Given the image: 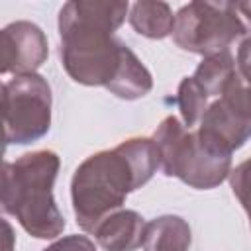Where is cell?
<instances>
[{"label": "cell", "mask_w": 251, "mask_h": 251, "mask_svg": "<svg viewBox=\"0 0 251 251\" xmlns=\"http://www.w3.org/2000/svg\"><path fill=\"white\" fill-rule=\"evenodd\" d=\"M127 2L71 0L59 10V55L67 75L84 86H104L122 100L153 88V76L114 31L129 14Z\"/></svg>", "instance_id": "cell-1"}, {"label": "cell", "mask_w": 251, "mask_h": 251, "mask_svg": "<svg viewBox=\"0 0 251 251\" xmlns=\"http://www.w3.org/2000/svg\"><path fill=\"white\" fill-rule=\"evenodd\" d=\"M161 169L151 137H131L114 149L86 157L71 180V200L80 229H92L112 212L122 210L129 192L147 184Z\"/></svg>", "instance_id": "cell-2"}, {"label": "cell", "mask_w": 251, "mask_h": 251, "mask_svg": "<svg viewBox=\"0 0 251 251\" xmlns=\"http://www.w3.org/2000/svg\"><path fill=\"white\" fill-rule=\"evenodd\" d=\"M59 167L55 151L39 149L6 161L2 169V210L35 239H55L67 226L53 196Z\"/></svg>", "instance_id": "cell-3"}, {"label": "cell", "mask_w": 251, "mask_h": 251, "mask_svg": "<svg viewBox=\"0 0 251 251\" xmlns=\"http://www.w3.org/2000/svg\"><path fill=\"white\" fill-rule=\"evenodd\" d=\"M159 151L165 176H176L196 190L220 186L231 173V157L206 147L194 129H188L175 116H167L151 137Z\"/></svg>", "instance_id": "cell-4"}, {"label": "cell", "mask_w": 251, "mask_h": 251, "mask_svg": "<svg viewBox=\"0 0 251 251\" xmlns=\"http://www.w3.org/2000/svg\"><path fill=\"white\" fill-rule=\"evenodd\" d=\"M171 35L176 47L202 57L229 51L251 35L245 2H188L175 14Z\"/></svg>", "instance_id": "cell-5"}, {"label": "cell", "mask_w": 251, "mask_h": 251, "mask_svg": "<svg viewBox=\"0 0 251 251\" xmlns=\"http://www.w3.org/2000/svg\"><path fill=\"white\" fill-rule=\"evenodd\" d=\"M51 86L45 76L18 75L2 84V118L6 145H27L51 127Z\"/></svg>", "instance_id": "cell-6"}, {"label": "cell", "mask_w": 251, "mask_h": 251, "mask_svg": "<svg viewBox=\"0 0 251 251\" xmlns=\"http://www.w3.org/2000/svg\"><path fill=\"white\" fill-rule=\"evenodd\" d=\"M194 131L206 147L231 157L251 137V84L235 73L222 96L210 102Z\"/></svg>", "instance_id": "cell-7"}, {"label": "cell", "mask_w": 251, "mask_h": 251, "mask_svg": "<svg viewBox=\"0 0 251 251\" xmlns=\"http://www.w3.org/2000/svg\"><path fill=\"white\" fill-rule=\"evenodd\" d=\"M2 51V75H31L49 57L47 35L43 29L27 20H18L8 24L0 33Z\"/></svg>", "instance_id": "cell-8"}, {"label": "cell", "mask_w": 251, "mask_h": 251, "mask_svg": "<svg viewBox=\"0 0 251 251\" xmlns=\"http://www.w3.org/2000/svg\"><path fill=\"white\" fill-rule=\"evenodd\" d=\"M147 222L135 210H116L106 216L92 235L104 251H137L145 241Z\"/></svg>", "instance_id": "cell-9"}, {"label": "cell", "mask_w": 251, "mask_h": 251, "mask_svg": "<svg viewBox=\"0 0 251 251\" xmlns=\"http://www.w3.org/2000/svg\"><path fill=\"white\" fill-rule=\"evenodd\" d=\"M190 243V226L180 216L165 214L147 222L143 251H188Z\"/></svg>", "instance_id": "cell-10"}, {"label": "cell", "mask_w": 251, "mask_h": 251, "mask_svg": "<svg viewBox=\"0 0 251 251\" xmlns=\"http://www.w3.org/2000/svg\"><path fill=\"white\" fill-rule=\"evenodd\" d=\"M129 24L131 27L149 39H163L173 33L175 16L167 2L141 0L129 8Z\"/></svg>", "instance_id": "cell-11"}, {"label": "cell", "mask_w": 251, "mask_h": 251, "mask_svg": "<svg viewBox=\"0 0 251 251\" xmlns=\"http://www.w3.org/2000/svg\"><path fill=\"white\" fill-rule=\"evenodd\" d=\"M235 73H237L235 59L231 57L229 51H224V53L204 57L192 76L206 90L210 100H216L222 96V92L226 90L227 82L235 76Z\"/></svg>", "instance_id": "cell-12"}, {"label": "cell", "mask_w": 251, "mask_h": 251, "mask_svg": "<svg viewBox=\"0 0 251 251\" xmlns=\"http://www.w3.org/2000/svg\"><path fill=\"white\" fill-rule=\"evenodd\" d=\"M176 106L182 118V124L192 129L194 126L200 124L204 112L210 106V96L206 94V90L196 82L194 76H184L178 84L176 90Z\"/></svg>", "instance_id": "cell-13"}, {"label": "cell", "mask_w": 251, "mask_h": 251, "mask_svg": "<svg viewBox=\"0 0 251 251\" xmlns=\"http://www.w3.org/2000/svg\"><path fill=\"white\" fill-rule=\"evenodd\" d=\"M227 178H229L231 192L235 194V198L239 200L243 210L247 212L249 226H251V157L245 159L243 163H239L235 169H231Z\"/></svg>", "instance_id": "cell-14"}, {"label": "cell", "mask_w": 251, "mask_h": 251, "mask_svg": "<svg viewBox=\"0 0 251 251\" xmlns=\"http://www.w3.org/2000/svg\"><path fill=\"white\" fill-rule=\"evenodd\" d=\"M43 251H96V245L90 237L73 233V235H65V237L53 241Z\"/></svg>", "instance_id": "cell-15"}, {"label": "cell", "mask_w": 251, "mask_h": 251, "mask_svg": "<svg viewBox=\"0 0 251 251\" xmlns=\"http://www.w3.org/2000/svg\"><path fill=\"white\" fill-rule=\"evenodd\" d=\"M235 69H237V75L247 84H251V35L239 43L237 57H235Z\"/></svg>", "instance_id": "cell-16"}, {"label": "cell", "mask_w": 251, "mask_h": 251, "mask_svg": "<svg viewBox=\"0 0 251 251\" xmlns=\"http://www.w3.org/2000/svg\"><path fill=\"white\" fill-rule=\"evenodd\" d=\"M4 251H12L14 247V233H12V226L4 220Z\"/></svg>", "instance_id": "cell-17"}, {"label": "cell", "mask_w": 251, "mask_h": 251, "mask_svg": "<svg viewBox=\"0 0 251 251\" xmlns=\"http://www.w3.org/2000/svg\"><path fill=\"white\" fill-rule=\"evenodd\" d=\"M245 8H247V14H249V22H251V2H245Z\"/></svg>", "instance_id": "cell-18"}]
</instances>
